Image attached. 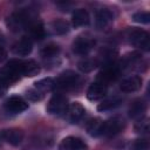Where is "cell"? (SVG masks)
I'll return each mask as SVG.
<instances>
[{
  "label": "cell",
  "instance_id": "1",
  "mask_svg": "<svg viewBox=\"0 0 150 150\" xmlns=\"http://www.w3.org/2000/svg\"><path fill=\"white\" fill-rule=\"evenodd\" d=\"M32 18L29 13L26 11H18L12 13L7 19V26L12 32H19L22 28L27 27L32 22Z\"/></svg>",
  "mask_w": 150,
  "mask_h": 150
},
{
  "label": "cell",
  "instance_id": "2",
  "mask_svg": "<svg viewBox=\"0 0 150 150\" xmlns=\"http://www.w3.org/2000/svg\"><path fill=\"white\" fill-rule=\"evenodd\" d=\"M67 110H68V101L63 95L60 94L54 95L47 104V111L52 115L60 116L67 112Z\"/></svg>",
  "mask_w": 150,
  "mask_h": 150
},
{
  "label": "cell",
  "instance_id": "3",
  "mask_svg": "<svg viewBox=\"0 0 150 150\" xmlns=\"http://www.w3.org/2000/svg\"><path fill=\"white\" fill-rule=\"evenodd\" d=\"M129 41L132 46L135 47H138L141 49H144V50H149L150 48V38H149V34L141 29V28H135L130 32L129 34Z\"/></svg>",
  "mask_w": 150,
  "mask_h": 150
},
{
  "label": "cell",
  "instance_id": "4",
  "mask_svg": "<svg viewBox=\"0 0 150 150\" xmlns=\"http://www.w3.org/2000/svg\"><path fill=\"white\" fill-rule=\"evenodd\" d=\"M21 62L20 60H16V59H13L11 60L5 69H4V74H2V77H5L9 83L16 81L19 79V76L21 75Z\"/></svg>",
  "mask_w": 150,
  "mask_h": 150
},
{
  "label": "cell",
  "instance_id": "5",
  "mask_svg": "<svg viewBox=\"0 0 150 150\" xmlns=\"http://www.w3.org/2000/svg\"><path fill=\"white\" fill-rule=\"evenodd\" d=\"M79 82V75L74 71H64L55 80V87L61 89H71Z\"/></svg>",
  "mask_w": 150,
  "mask_h": 150
},
{
  "label": "cell",
  "instance_id": "6",
  "mask_svg": "<svg viewBox=\"0 0 150 150\" xmlns=\"http://www.w3.org/2000/svg\"><path fill=\"white\" fill-rule=\"evenodd\" d=\"M124 128V121L121 117H112L103 123V135L115 136L121 132Z\"/></svg>",
  "mask_w": 150,
  "mask_h": 150
},
{
  "label": "cell",
  "instance_id": "7",
  "mask_svg": "<svg viewBox=\"0 0 150 150\" xmlns=\"http://www.w3.org/2000/svg\"><path fill=\"white\" fill-rule=\"evenodd\" d=\"M94 45H95V41L91 38L79 36L73 43V50L79 55H86L93 49Z\"/></svg>",
  "mask_w": 150,
  "mask_h": 150
},
{
  "label": "cell",
  "instance_id": "8",
  "mask_svg": "<svg viewBox=\"0 0 150 150\" xmlns=\"http://www.w3.org/2000/svg\"><path fill=\"white\" fill-rule=\"evenodd\" d=\"M87 144L79 137L68 136L59 144V150H87Z\"/></svg>",
  "mask_w": 150,
  "mask_h": 150
},
{
  "label": "cell",
  "instance_id": "9",
  "mask_svg": "<svg viewBox=\"0 0 150 150\" xmlns=\"http://www.w3.org/2000/svg\"><path fill=\"white\" fill-rule=\"evenodd\" d=\"M5 108L7 111L13 114H19L28 108V103L20 96H11L5 102Z\"/></svg>",
  "mask_w": 150,
  "mask_h": 150
},
{
  "label": "cell",
  "instance_id": "10",
  "mask_svg": "<svg viewBox=\"0 0 150 150\" xmlns=\"http://www.w3.org/2000/svg\"><path fill=\"white\" fill-rule=\"evenodd\" d=\"M107 94V87L104 83L101 82H94L89 86L87 90V97L90 101H97L105 96Z\"/></svg>",
  "mask_w": 150,
  "mask_h": 150
},
{
  "label": "cell",
  "instance_id": "11",
  "mask_svg": "<svg viewBox=\"0 0 150 150\" xmlns=\"http://www.w3.org/2000/svg\"><path fill=\"white\" fill-rule=\"evenodd\" d=\"M13 53L15 55L19 56H27L30 54L32 49H33V43L32 40L27 36H23L22 39H20L14 46H13Z\"/></svg>",
  "mask_w": 150,
  "mask_h": 150
},
{
  "label": "cell",
  "instance_id": "12",
  "mask_svg": "<svg viewBox=\"0 0 150 150\" xmlns=\"http://www.w3.org/2000/svg\"><path fill=\"white\" fill-rule=\"evenodd\" d=\"M141 87H142V79L139 76H136V75H132V76H129V77L122 80V82L120 84L121 90L124 93L137 91Z\"/></svg>",
  "mask_w": 150,
  "mask_h": 150
},
{
  "label": "cell",
  "instance_id": "13",
  "mask_svg": "<svg viewBox=\"0 0 150 150\" xmlns=\"http://www.w3.org/2000/svg\"><path fill=\"white\" fill-rule=\"evenodd\" d=\"M2 137L7 143H9L12 145H19L23 138V131L21 129H16V128L6 129L2 131Z\"/></svg>",
  "mask_w": 150,
  "mask_h": 150
},
{
  "label": "cell",
  "instance_id": "14",
  "mask_svg": "<svg viewBox=\"0 0 150 150\" xmlns=\"http://www.w3.org/2000/svg\"><path fill=\"white\" fill-rule=\"evenodd\" d=\"M68 120L71 123H77L84 115V108L79 102H73L70 105H68Z\"/></svg>",
  "mask_w": 150,
  "mask_h": 150
},
{
  "label": "cell",
  "instance_id": "15",
  "mask_svg": "<svg viewBox=\"0 0 150 150\" xmlns=\"http://www.w3.org/2000/svg\"><path fill=\"white\" fill-rule=\"evenodd\" d=\"M95 22H96V27L102 29V28H105L114 19L112 16V13L109 11V9H100L96 12V16H95Z\"/></svg>",
  "mask_w": 150,
  "mask_h": 150
},
{
  "label": "cell",
  "instance_id": "16",
  "mask_svg": "<svg viewBox=\"0 0 150 150\" xmlns=\"http://www.w3.org/2000/svg\"><path fill=\"white\" fill-rule=\"evenodd\" d=\"M117 75H118V66L110 63V64H107L104 69L98 74V80H101L100 81L101 83H104V82L115 80Z\"/></svg>",
  "mask_w": 150,
  "mask_h": 150
},
{
  "label": "cell",
  "instance_id": "17",
  "mask_svg": "<svg viewBox=\"0 0 150 150\" xmlns=\"http://www.w3.org/2000/svg\"><path fill=\"white\" fill-rule=\"evenodd\" d=\"M89 14L86 9L83 8H79L76 11H74L73 13V19H71V22H73V26L74 27H83V26H87L89 23Z\"/></svg>",
  "mask_w": 150,
  "mask_h": 150
},
{
  "label": "cell",
  "instance_id": "18",
  "mask_svg": "<svg viewBox=\"0 0 150 150\" xmlns=\"http://www.w3.org/2000/svg\"><path fill=\"white\" fill-rule=\"evenodd\" d=\"M40 73V66L34 60L22 61L21 62V75L33 77Z\"/></svg>",
  "mask_w": 150,
  "mask_h": 150
},
{
  "label": "cell",
  "instance_id": "19",
  "mask_svg": "<svg viewBox=\"0 0 150 150\" xmlns=\"http://www.w3.org/2000/svg\"><path fill=\"white\" fill-rule=\"evenodd\" d=\"M145 109H146V105H145L144 101L138 98V100H135L130 104L128 112L131 118H138V117H142V115L145 112Z\"/></svg>",
  "mask_w": 150,
  "mask_h": 150
},
{
  "label": "cell",
  "instance_id": "20",
  "mask_svg": "<svg viewBox=\"0 0 150 150\" xmlns=\"http://www.w3.org/2000/svg\"><path fill=\"white\" fill-rule=\"evenodd\" d=\"M103 123L104 121H102L101 118H91L88 123H87V131L90 136H100L103 135Z\"/></svg>",
  "mask_w": 150,
  "mask_h": 150
},
{
  "label": "cell",
  "instance_id": "21",
  "mask_svg": "<svg viewBox=\"0 0 150 150\" xmlns=\"http://www.w3.org/2000/svg\"><path fill=\"white\" fill-rule=\"evenodd\" d=\"M27 27L29 28V32H30V35L33 39L41 40L45 38V28H43V25L41 21L33 20Z\"/></svg>",
  "mask_w": 150,
  "mask_h": 150
},
{
  "label": "cell",
  "instance_id": "22",
  "mask_svg": "<svg viewBox=\"0 0 150 150\" xmlns=\"http://www.w3.org/2000/svg\"><path fill=\"white\" fill-rule=\"evenodd\" d=\"M121 98L118 97H111L108 100H104L102 103H100L97 105V110L98 111H107V110H112L115 108H117L121 104Z\"/></svg>",
  "mask_w": 150,
  "mask_h": 150
},
{
  "label": "cell",
  "instance_id": "23",
  "mask_svg": "<svg viewBox=\"0 0 150 150\" xmlns=\"http://www.w3.org/2000/svg\"><path fill=\"white\" fill-rule=\"evenodd\" d=\"M41 56L45 57V59H52V57H55L59 55L60 53V47L55 43H48L42 49H41Z\"/></svg>",
  "mask_w": 150,
  "mask_h": 150
},
{
  "label": "cell",
  "instance_id": "24",
  "mask_svg": "<svg viewBox=\"0 0 150 150\" xmlns=\"http://www.w3.org/2000/svg\"><path fill=\"white\" fill-rule=\"evenodd\" d=\"M34 84H35V89H38L41 93L49 91L55 87V80H53L52 77H45L40 81H36Z\"/></svg>",
  "mask_w": 150,
  "mask_h": 150
},
{
  "label": "cell",
  "instance_id": "25",
  "mask_svg": "<svg viewBox=\"0 0 150 150\" xmlns=\"http://www.w3.org/2000/svg\"><path fill=\"white\" fill-rule=\"evenodd\" d=\"M52 29L55 34H66L69 32V23L66 20L57 19L52 22Z\"/></svg>",
  "mask_w": 150,
  "mask_h": 150
},
{
  "label": "cell",
  "instance_id": "26",
  "mask_svg": "<svg viewBox=\"0 0 150 150\" xmlns=\"http://www.w3.org/2000/svg\"><path fill=\"white\" fill-rule=\"evenodd\" d=\"M97 66H98V62L95 59H84V60H81L77 63L79 69L83 73H89V71L94 70Z\"/></svg>",
  "mask_w": 150,
  "mask_h": 150
},
{
  "label": "cell",
  "instance_id": "27",
  "mask_svg": "<svg viewBox=\"0 0 150 150\" xmlns=\"http://www.w3.org/2000/svg\"><path fill=\"white\" fill-rule=\"evenodd\" d=\"M135 130L137 132H141V134H146L149 131V118L148 117H143L138 122H136Z\"/></svg>",
  "mask_w": 150,
  "mask_h": 150
},
{
  "label": "cell",
  "instance_id": "28",
  "mask_svg": "<svg viewBox=\"0 0 150 150\" xmlns=\"http://www.w3.org/2000/svg\"><path fill=\"white\" fill-rule=\"evenodd\" d=\"M132 20L138 23H149L150 14L148 12H137L132 15Z\"/></svg>",
  "mask_w": 150,
  "mask_h": 150
},
{
  "label": "cell",
  "instance_id": "29",
  "mask_svg": "<svg viewBox=\"0 0 150 150\" xmlns=\"http://www.w3.org/2000/svg\"><path fill=\"white\" fill-rule=\"evenodd\" d=\"M134 150H149V142L145 138H137L132 144Z\"/></svg>",
  "mask_w": 150,
  "mask_h": 150
},
{
  "label": "cell",
  "instance_id": "30",
  "mask_svg": "<svg viewBox=\"0 0 150 150\" xmlns=\"http://www.w3.org/2000/svg\"><path fill=\"white\" fill-rule=\"evenodd\" d=\"M26 96L30 100V101H40L42 98V93L39 91L38 89H29L26 94Z\"/></svg>",
  "mask_w": 150,
  "mask_h": 150
},
{
  "label": "cell",
  "instance_id": "31",
  "mask_svg": "<svg viewBox=\"0 0 150 150\" xmlns=\"http://www.w3.org/2000/svg\"><path fill=\"white\" fill-rule=\"evenodd\" d=\"M8 86H9V82L5 77L0 76V97H2L6 94V91L8 89Z\"/></svg>",
  "mask_w": 150,
  "mask_h": 150
},
{
  "label": "cell",
  "instance_id": "32",
  "mask_svg": "<svg viewBox=\"0 0 150 150\" xmlns=\"http://www.w3.org/2000/svg\"><path fill=\"white\" fill-rule=\"evenodd\" d=\"M6 57H7V52H6V49H5L2 46H0V63L4 62V61L6 60Z\"/></svg>",
  "mask_w": 150,
  "mask_h": 150
}]
</instances>
